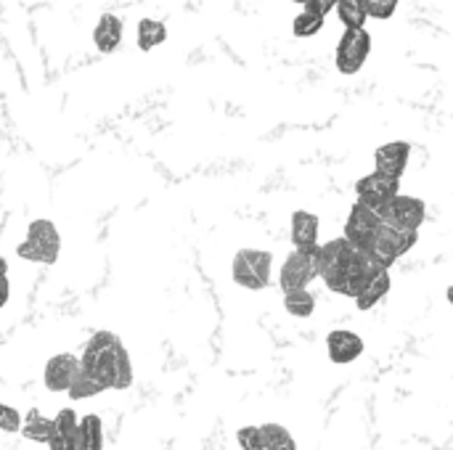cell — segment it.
Listing matches in <instances>:
<instances>
[{
	"label": "cell",
	"mask_w": 453,
	"mask_h": 450,
	"mask_svg": "<svg viewBox=\"0 0 453 450\" xmlns=\"http://www.w3.org/2000/svg\"><path fill=\"white\" fill-rule=\"evenodd\" d=\"M82 371L104 390H127L133 385V363L114 332H96L82 350Z\"/></svg>",
	"instance_id": "cell-1"
},
{
	"label": "cell",
	"mask_w": 453,
	"mask_h": 450,
	"mask_svg": "<svg viewBox=\"0 0 453 450\" xmlns=\"http://www.w3.org/2000/svg\"><path fill=\"white\" fill-rule=\"evenodd\" d=\"M61 252V236L50 220H32L27 228V239L16 247V255L29 263L53 265Z\"/></svg>",
	"instance_id": "cell-2"
},
{
	"label": "cell",
	"mask_w": 453,
	"mask_h": 450,
	"mask_svg": "<svg viewBox=\"0 0 453 450\" xmlns=\"http://www.w3.org/2000/svg\"><path fill=\"white\" fill-rule=\"evenodd\" d=\"M273 255L263 249H239L231 265V276L239 286L250 292H260L271 284Z\"/></svg>",
	"instance_id": "cell-3"
},
{
	"label": "cell",
	"mask_w": 453,
	"mask_h": 450,
	"mask_svg": "<svg viewBox=\"0 0 453 450\" xmlns=\"http://www.w3.org/2000/svg\"><path fill=\"white\" fill-rule=\"evenodd\" d=\"M419 241V231H398L393 225H388L382 220L380 231L374 233V239L369 241L366 252L382 265V268H390L398 257H403L406 252H411V247Z\"/></svg>",
	"instance_id": "cell-4"
},
{
	"label": "cell",
	"mask_w": 453,
	"mask_h": 450,
	"mask_svg": "<svg viewBox=\"0 0 453 450\" xmlns=\"http://www.w3.org/2000/svg\"><path fill=\"white\" fill-rule=\"evenodd\" d=\"M380 271H385V268H382L366 249H358L356 257H353V263H350L342 273H337L334 278H329L326 286H329L334 294H342V297L356 300V297L361 294V289L369 284V278H372L374 273H380Z\"/></svg>",
	"instance_id": "cell-5"
},
{
	"label": "cell",
	"mask_w": 453,
	"mask_h": 450,
	"mask_svg": "<svg viewBox=\"0 0 453 450\" xmlns=\"http://www.w3.org/2000/svg\"><path fill=\"white\" fill-rule=\"evenodd\" d=\"M372 53V34L366 27H348L337 42L334 50V64L340 74H356L364 69L366 58Z\"/></svg>",
	"instance_id": "cell-6"
},
{
	"label": "cell",
	"mask_w": 453,
	"mask_h": 450,
	"mask_svg": "<svg viewBox=\"0 0 453 450\" xmlns=\"http://www.w3.org/2000/svg\"><path fill=\"white\" fill-rule=\"evenodd\" d=\"M319 278V247L316 249H295L279 273V286L284 292L292 289H308V284Z\"/></svg>",
	"instance_id": "cell-7"
},
{
	"label": "cell",
	"mask_w": 453,
	"mask_h": 450,
	"mask_svg": "<svg viewBox=\"0 0 453 450\" xmlns=\"http://www.w3.org/2000/svg\"><path fill=\"white\" fill-rule=\"evenodd\" d=\"M380 212H382V220L398 231H419L422 223L427 220V204L422 199L406 196V194L393 196Z\"/></svg>",
	"instance_id": "cell-8"
},
{
	"label": "cell",
	"mask_w": 453,
	"mask_h": 450,
	"mask_svg": "<svg viewBox=\"0 0 453 450\" xmlns=\"http://www.w3.org/2000/svg\"><path fill=\"white\" fill-rule=\"evenodd\" d=\"M382 225V212L366 202H358L350 207V215H348V223H345V239L353 241L358 249H366L369 241L374 239V233L380 231Z\"/></svg>",
	"instance_id": "cell-9"
},
{
	"label": "cell",
	"mask_w": 453,
	"mask_h": 450,
	"mask_svg": "<svg viewBox=\"0 0 453 450\" xmlns=\"http://www.w3.org/2000/svg\"><path fill=\"white\" fill-rule=\"evenodd\" d=\"M356 194H358V202H366V204L382 210L393 196L401 194V178H393V175L374 170L356 183Z\"/></svg>",
	"instance_id": "cell-10"
},
{
	"label": "cell",
	"mask_w": 453,
	"mask_h": 450,
	"mask_svg": "<svg viewBox=\"0 0 453 450\" xmlns=\"http://www.w3.org/2000/svg\"><path fill=\"white\" fill-rule=\"evenodd\" d=\"M356 252H358V247L353 241H348L345 236L319 244V278L329 281L337 273H342L353 263Z\"/></svg>",
	"instance_id": "cell-11"
},
{
	"label": "cell",
	"mask_w": 453,
	"mask_h": 450,
	"mask_svg": "<svg viewBox=\"0 0 453 450\" xmlns=\"http://www.w3.org/2000/svg\"><path fill=\"white\" fill-rule=\"evenodd\" d=\"M82 369V361L72 353H61V355H53L48 363H45V371H42V385L50 390V393H69L72 382L77 379Z\"/></svg>",
	"instance_id": "cell-12"
},
{
	"label": "cell",
	"mask_w": 453,
	"mask_h": 450,
	"mask_svg": "<svg viewBox=\"0 0 453 450\" xmlns=\"http://www.w3.org/2000/svg\"><path fill=\"white\" fill-rule=\"evenodd\" d=\"M326 353H329V361L332 363L348 366V363H353V361H358L364 355V339L356 332L334 329L326 337Z\"/></svg>",
	"instance_id": "cell-13"
},
{
	"label": "cell",
	"mask_w": 453,
	"mask_h": 450,
	"mask_svg": "<svg viewBox=\"0 0 453 450\" xmlns=\"http://www.w3.org/2000/svg\"><path fill=\"white\" fill-rule=\"evenodd\" d=\"M409 159H411V146L406 141H390L374 151V167L393 178H403Z\"/></svg>",
	"instance_id": "cell-14"
},
{
	"label": "cell",
	"mask_w": 453,
	"mask_h": 450,
	"mask_svg": "<svg viewBox=\"0 0 453 450\" xmlns=\"http://www.w3.org/2000/svg\"><path fill=\"white\" fill-rule=\"evenodd\" d=\"M50 450H82L80 446V419L72 408L58 411V416L53 419V432L48 440Z\"/></svg>",
	"instance_id": "cell-15"
},
{
	"label": "cell",
	"mask_w": 453,
	"mask_h": 450,
	"mask_svg": "<svg viewBox=\"0 0 453 450\" xmlns=\"http://www.w3.org/2000/svg\"><path fill=\"white\" fill-rule=\"evenodd\" d=\"M122 19L114 13H101L96 29H93V42L101 53H114L122 45Z\"/></svg>",
	"instance_id": "cell-16"
},
{
	"label": "cell",
	"mask_w": 453,
	"mask_h": 450,
	"mask_svg": "<svg viewBox=\"0 0 453 450\" xmlns=\"http://www.w3.org/2000/svg\"><path fill=\"white\" fill-rule=\"evenodd\" d=\"M292 244H295V249H316L319 247V217L313 212L297 210L292 215Z\"/></svg>",
	"instance_id": "cell-17"
},
{
	"label": "cell",
	"mask_w": 453,
	"mask_h": 450,
	"mask_svg": "<svg viewBox=\"0 0 453 450\" xmlns=\"http://www.w3.org/2000/svg\"><path fill=\"white\" fill-rule=\"evenodd\" d=\"M388 292H390V268H385V271H380V273H374L369 278V284L356 297V308L358 310H372L374 305H380L388 297Z\"/></svg>",
	"instance_id": "cell-18"
},
{
	"label": "cell",
	"mask_w": 453,
	"mask_h": 450,
	"mask_svg": "<svg viewBox=\"0 0 453 450\" xmlns=\"http://www.w3.org/2000/svg\"><path fill=\"white\" fill-rule=\"evenodd\" d=\"M50 432H53V419L40 416L35 408H32V411L24 416V422H21V435H24L27 440H32V443H45V446H48Z\"/></svg>",
	"instance_id": "cell-19"
},
{
	"label": "cell",
	"mask_w": 453,
	"mask_h": 450,
	"mask_svg": "<svg viewBox=\"0 0 453 450\" xmlns=\"http://www.w3.org/2000/svg\"><path fill=\"white\" fill-rule=\"evenodd\" d=\"M80 446L82 450H104V424L101 416L88 414L80 419Z\"/></svg>",
	"instance_id": "cell-20"
},
{
	"label": "cell",
	"mask_w": 453,
	"mask_h": 450,
	"mask_svg": "<svg viewBox=\"0 0 453 450\" xmlns=\"http://www.w3.org/2000/svg\"><path fill=\"white\" fill-rule=\"evenodd\" d=\"M284 308L295 318H311L316 310V297L308 289H292V292H284Z\"/></svg>",
	"instance_id": "cell-21"
},
{
	"label": "cell",
	"mask_w": 453,
	"mask_h": 450,
	"mask_svg": "<svg viewBox=\"0 0 453 450\" xmlns=\"http://www.w3.org/2000/svg\"><path fill=\"white\" fill-rule=\"evenodd\" d=\"M340 21L348 27H366L369 21V8H366V0H337L334 5Z\"/></svg>",
	"instance_id": "cell-22"
},
{
	"label": "cell",
	"mask_w": 453,
	"mask_h": 450,
	"mask_svg": "<svg viewBox=\"0 0 453 450\" xmlns=\"http://www.w3.org/2000/svg\"><path fill=\"white\" fill-rule=\"evenodd\" d=\"M165 40H167V27L162 21H154V19L138 21V48L141 50H151V48L162 45Z\"/></svg>",
	"instance_id": "cell-23"
},
{
	"label": "cell",
	"mask_w": 453,
	"mask_h": 450,
	"mask_svg": "<svg viewBox=\"0 0 453 450\" xmlns=\"http://www.w3.org/2000/svg\"><path fill=\"white\" fill-rule=\"evenodd\" d=\"M263 450H297L292 432L281 424H263Z\"/></svg>",
	"instance_id": "cell-24"
},
{
	"label": "cell",
	"mask_w": 453,
	"mask_h": 450,
	"mask_svg": "<svg viewBox=\"0 0 453 450\" xmlns=\"http://www.w3.org/2000/svg\"><path fill=\"white\" fill-rule=\"evenodd\" d=\"M324 21H326V16H321V13H313V11L303 8V11L295 16V21H292V32H295V37L305 40V37L319 34V32L324 29Z\"/></svg>",
	"instance_id": "cell-25"
},
{
	"label": "cell",
	"mask_w": 453,
	"mask_h": 450,
	"mask_svg": "<svg viewBox=\"0 0 453 450\" xmlns=\"http://www.w3.org/2000/svg\"><path fill=\"white\" fill-rule=\"evenodd\" d=\"M104 393V387L93 379V377H88L82 369H80V374H77V379L72 382V387H69V398L72 400H85V398H93V395H101Z\"/></svg>",
	"instance_id": "cell-26"
},
{
	"label": "cell",
	"mask_w": 453,
	"mask_h": 450,
	"mask_svg": "<svg viewBox=\"0 0 453 450\" xmlns=\"http://www.w3.org/2000/svg\"><path fill=\"white\" fill-rule=\"evenodd\" d=\"M242 450H263V430L260 427H242L236 432Z\"/></svg>",
	"instance_id": "cell-27"
},
{
	"label": "cell",
	"mask_w": 453,
	"mask_h": 450,
	"mask_svg": "<svg viewBox=\"0 0 453 450\" xmlns=\"http://www.w3.org/2000/svg\"><path fill=\"white\" fill-rule=\"evenodd\" d=\"M21 422H24V416H19L16 408L0 403V430H3V432H8V435L21 432Z\"/></svg>",
	"instance_id": "cell-28"
},
{
	"label": "cell",
	"mask_w": 453,
	"mask_h": 450,
	"mask_svg": "<svg viewBox=\"0 0 453 450\" xmlns=\"http://www.w3.org/2000/svg\"><path fill=\"white\" fill-rule=\"evenodd\" d=\"M398 3L401 0H366V8L372 19H390L398 11Z\"/></svg>",
	"instance_id": "cell-29"
},
{
	"label": "cell",
	"mask_w": 453,
	"mask_h": 450,
	"mask_svg": "<svg viewBox=\"0 0 453 450\" xmlns=\"http://www.w3.org/2000/svg\"><path fill=\"white\" fill-rule=\"evenodd\" d=\"M334 5H337V0H305V5H303V8H308V11H313V13L326 16L329 11H334Z\"/></svg>",
	"instance_id": "cell-30"
},
{
	"label": "cell",
	"mask_w": 453,
	"mask_h": 450,
	"mask_svg": "<svg viewBox=\"0 0 453 450\" xmlns=\"http://www.w3.org/2000/svg\"><path fill=\"white\" fill-rule=\"evenodd\" d=\"M11 297V284H8V276H0V308H5Z\"/></svg>",
	"instance_id": "cell-31"
},
{
	"label": "cell",
	"mask_w": 453,
	"mask_h": 450,
	"mask_svg": "<svg viewBox=\"0 0 453 450\" xmlns=\"http://www.w3.org/2000/svg\"><path fill=\"white\" fill-rule=\"evenodd\" d=\"M0 276H8V263H5V257H0Z\"/></svg>",
	"instance_id": "cell-32"
},
{
	"label": "cell",
	"mask_w": 453,
	"mask_h": 450,
	"mask_svg": "<svg viewBox=\"0 0 453 450\" xmlns=\"http://www.w3.org/2000/svg\"><path fill=\"white\" fill-rule=\"evenodd\" d=\"M446 297H449V302L453 305V286H449V292H446Z\"/></svg>",
	"instance_id": "cell-33"
},
{
	"label": "cell",
	"mask_w": 453,
	"mask_h": 450,
	"mask_svg": "<svg viewBox=\"0 0 453 450\" xmlns=\"http://www.w3.org/2000/svg\"><path fill=\"white\" fill-rule=\"evenodd\" d=\"M292 3H300V5H305V0H292Z\"/></svg>",
	"instance_id": "cell-34"
}]
</instances>
